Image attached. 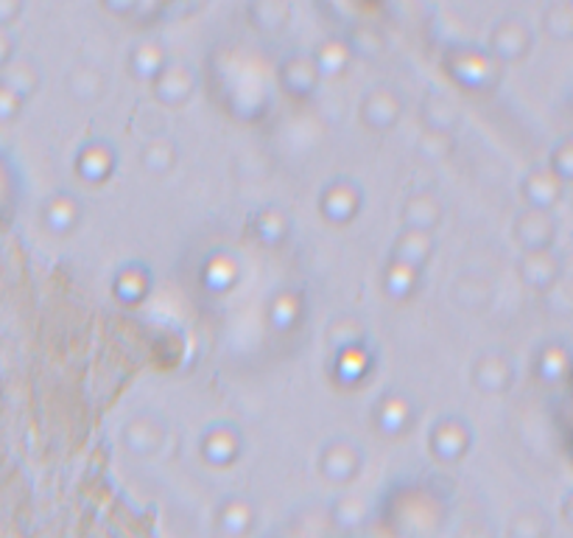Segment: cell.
Wrapping results in <instances>:
<instances>
[{
	"label": "cell",
	"instance_id": "1",
	"mask_svg": "<svg viewBox=\"0 0 573 538\" xmlns=\"http://www.w3.org/2000/svg\"><path fill=\"white\" fill-rule=\"evenodd\" d=\"M514 241L523 247V252L551 250L556 241V221L551 210L527 208L514 219Z\"/></svg>",
	"mask_w": 573,
	"mask_h": 538
},
{
	"label": "cell",
	"instance_id": "2",
	"mask_svg": "<svg viewBox=\"0 0 573 538\" xmlns=\"http://www.w3.org/2000/svg\"><path fill=\"white\" fill-rule=\"evenodd\" d=\"M562 278V263L554 256V250L523 252L520 258V281L534 292H551Z\"/></svg>",
	"mask_w": 573,
	"mask_h": 538
},
{
	"label": "cell",
	"instance_id": "3",
	"mask_svg": "<svg viewBox=\"0 0 573 538\" xmlns=\"http://www.w3.org/2000/svg\"><path fill=\"white\" fill-rule=\"evenodd\" d=\"M442 199L434 192H417L403 203L400 221L403 230H420V234H434L442 221Z\"/></svg>",
	"mask_w": 573,
	"mask_h": 538
},
{
	"label": "cell",
	"instance_id": "4",
	"mask_svg": "<svg viewBox=\"0 0 573 538\" xmlns=\"http://www.w3.org/2000/svg\"><path fill=\"white\" fill-rule=\"evenodd\" d=\"M434 256V239L431 234H420V230H403L392 245V261L403 263V267L423 272Z\"/></svg>",
	"mask_w": 573,
	"mask_h": 538
},
{
	"label": "cell",
	"instance_id": "5",
	"mask_svg": "<svg viewBox=\"0 0 573 538\" xmlns=\"http://www.w3.org/2000/svg\"><path fill=\"white\" fill-rule=\"evenodd\" d=\"M512 362H509L503 353H485L473 368V382L481 393H507V390L512 387Z\"/></svg>",
	"mask_w": 573,
	"mask_h": 538
},
{
	"label": "cell",
	"instance_id": "6",
	"mask_svg": "<svg viewBox=\"0 0 573 538\" xmlns=\"http://www.w3.org/2000/svg\"><path fill=\"white\" fill-rule=\"evenodd\" d=\"M361 208V192L355 183L350 179H338L333 186L325 188L322 194V216L336 225H344V221L353 219Z\"/></svg>",
	"mask_w": 573,
	"mask_h": 538
},
{
	"label": "cell",
	"instance_id": "7",
	"mask_svg": "<svg viewBox=\"0 0 573 538\" xmlns=\"http://www.w3.org/2000/svg\"><path fill=\"white\" fill-rule=\"evenodd\" d=\"M523 199L529 203V208H538V210H551L556 203L562 199V192H565V183L554 177L549 168H538V172L527 174L523 179Z\"/></svg>",
	"mask_w": 573,
	"mask_h": 538
},
{
	"label": "cell",
	"instance_id": "8",
	"mask_svg": "<svg viewBox=\"0 0 573 538\" xmlns=\"http://www.w3.org/2000/svg\"><path fill=\"white\" fill-rule=\"evenodd\" d=\"M361 115H364L367 126L386 132L389 126L397 124V118H400V99L386 87L373 90V93L364 99V104H361Z\"/></svg>",
	"mask_w": 573,
	"mask_h": 538
},
{
	"label": "cell",
	"instance_id": "9",
	"mask_svg": "<svg viewBox=\"0 0 573 538\" xmlns=\"http://www.w3.org/2000/svg\"><path fill=\"white\" fill-rule=\"evenodd\" d=\"M529 49H532V34L520 20H503L492 34V51L501 60H520Z\"/></svg>",
	"mask_w": 573,
	"mask_h": 538
},
{
	"label": "cell",
	"instance_id": "10",
	"mask_svg": "<svg viewBox=\"0 0 573 538\" xmlns=\"http://www.w3.org/2000/svg\"><path fill=\"white\" fill-rule=\"evenodd\" d=\"M154 87H157V99L166 104H185L194 93V76L185 65H166L157 76H154Z\"/></svg>",
	"mask_w": 573,
	"mask_h": 538
},
{
	"label": "cell",
	"instance_id": "11",
	"mask_svg": "<svg viewBox=\"0 0 573 538\" xmlns=\"http://www.w3.org/2000/svg\"><path fill=\"white\" fill-rule=\"evenodd\" d=\"M163 424L154 415H135L129 424L124 426V443L135 452V455H148L163 443Z\"/></svg>",
	"mask_w": 573,
	"mask_h": 538
},
{
	"label": "cell",
	"instance_id": "12",
	"mask_svg": "<svg viewBox=\"0 0 573 538\" xmlns=\"http://www.w3.org/2000/svg\"><path fill=\"white\" fill-rule=\"evenodd\" d=\"M467 443H470V432H467V424H461V421H439L437 430L431 432L434 452H437V457H445V461L465 455Z\"/></svg>",
	"mask_w": 573,
	"mask_h": 538
},
{
	"label": "cell",
	"instance_id": "13",
	"mask_svg": "<svg viewBox=\"0 0 573 538\" xmlns=\"http://www.w3.org/2000/svg\"><path fill=\"white\" fill-rule=\"evenodd\" d=\"M358 463H361L358 448H355L353 443L338 441L325 448V455H322V472H325V477L331 479H350L355 472H358Z\"/></svg>",
	"mask_w": 573,
	"mask_h": 538
},
{
	"label": "cell",
	"instance_id": "14",
	"mask_svg": "<svg viewBox=\"0 0 573 538\" xmlns=\"http://www.w3.org/2000/svg\"><path fill=\"white\" fill-rule=\"evenodd\" d=\"M115 168V155L110 146L104 144H90L87 149L79 152L76 172L82 177H87V183H104V179L113 174Z\"/></svg>",
	"mask_w": 573,
	"mask_h": 538
},
{
	"label": "cell",
	"instance_id": "15",
	"mask_svg": "<svg viewBox=\"0 0 573 538\" xmlns=\"http://www.w3.org/2000/svg\"><path fill=\"white\" fill-rule=\"evenodd\" d=\"M79 216H82V208L71 194H56V197L48 199L45 225L51 234H71L79 225Z\"/></svg>",
	"mask_w": 573,
	"mask_h": 538
},
{
	"label": "cell",
	"instance_id": "16",
	"mask_svg": "<svg viewBox=\"0 0 573 538\" xmlns=\"http://www.w3.org/2000/svg\"><path fill=\"white\" fill-rule=\"evenodd\" d=\"M280 82H283L291 93H296V96H305V93H311V90L316 87V82H320V68H316L314 60L294 56V60L285 62L283 71H280Z\"/></svg>",
	"mask_w": 573,
	"mask_h": 538
},
{
	"label": "cell",
	"instance_id": "17",
	"mask_svg": "<svg viewBox=\"0 0 573 538\" xmlns=\"http://www.w3.org/2000/svg\"><path fill=\"white\" fill-rule=\"evenodd\" d=\"M411 401H406L403 395H386V399L378 401V413H375V421H378V426L384 432H389V435H395V432H403L408 430V424H411Z\"/></svg>",
	"mask_w": 573,
	"mask_h": 538
},
{
	"label": "cell",
	"instance_id": "18",
	"mask_svg": "<svg viewBox=\"0 0 573 538\" xmlns=\"http://www.w3.org/2000/svg\"><path fill=\"white\" fill-rule=\"evenodd\" d=\"M423 124L426 132H439V135H454V130L459 126V115L456 107L442 96H428L423 104Z\"/></svg>",
	"mask_w": 573,
	"mask_h": 538
},
{
	"label": "cell",
	"instance_id": "19",
	"mask_svg": "<svg viewBox=\"0 0 573 538\" xmlns=\"http://www.w3.org/2000/svg\"><path fill=\"white\" fill-rule=\"evenodd\" d=\"M241 441H238L236 432L230 430V426H216V430L207 432L205 443H201V452H205V457L210 463H230L232 457L241 452Z\"/></svg>",
	"mask_w": 573,
	"mask_h": 538
},
{
	"label": "cell",
	"instance_id": "20",
	"mask_svg": "<svg viewBox=\"0 0 573 538\" xmlns=\"http://www.w3.org/2000/svg\"><path fill=\"white\" fill-rule=\"evenodd\" d=\"M289 228H291L289 216L280 214V210H274V208L263 210V214L254 219V236H258V239L269 247L280 245V241L289 236Z\"/></svg>",
	"mask_w": 573,
	"mask_h": 538
},
{
	"label": "cell",
	"instance_id": "21",
	"mask_svg": "<svg viewBox=\"0 0 573 538\" xmlns=\"http://www.w3.org/2000/svg\"><path fill=\"white\" fill-rule=\"evenodd\" d=\"M420 276L423 272H414V269L403 267V263H389V269H386V276H384V287L386 292L392 294V298L397 300H406L411 298L414 289H417V283H420Z\"/></svg>",
	"mask_w": 573,
	"mask_h": 538
},
{
	"label": "cell",
	"instance_id": "22",
	"mask_svg": "<svg viewBox=\"0 0 573 538\" xmlns=\"http://www.w3.org/2000/svg\"><path fill=\"white\" fill-rule=\"evenodd\" d=\"M140 163L146 172L154 174V177H163V174L171 172L174 163H177V149H174V144H168V141H152V144L143 149Z\"/></svg>",
	"mask_w": 573,
	"mask_h": 538
},
{
	"label": "cell",
	"instance_id": "23",
	"mask_svg": "<svg viewBox=\"0 0 573 538\" xmlns=\"http://www.w3.org/2000/svg\"><path fill=\"white\" fill-rule=\"evenodd\" d=\"M538 373L545 379V384H560L567 376V351L562 345H549L540 353Z\"/></svg>",
	"mask_w": 573,
	"mask_h": 538
},
{
	"label": "cell",
	"instance_id": "24",
	"mask_svg": "<svg viewBox=\"0 0 573 538\" xmlns=\"http://www.w3.org/2000/svg\"><path fill=\"white\" fill-rule=\"evenodd\" d=\"M269 318H272V323L278 325V329H294L296 320H300V298L291 292H280L278 298L272 300V306H269Z\"/></svg>",
	"mask_w": 573,
	"mask_h": 538
},
{
	"label": "cell",
	"instance_id": "25",
	"mask_svg": "<svg viewBox=\"0 0 573 538\" xmlns=\"http://www.w3.org/2000/svg\"><path fill=\"white\" fill-rule=\"evenodd\" d=\"M148 289V281L146 276H143L140 269H124L118 278V283H115V292H118L121 300H126V303H135V300H140L143 294H146Z\"/></svg>",
	"mask_w": 573,
	"mask_h": 538
},
{
	"label": "cell",
	"instance_id": "26",
	"mask_svg": "<svg viewBox=\"0 0 573 538\" xmlns=\"http://www.w3.org/2000/svg\"><path fill=\"white\" fill-rule=\"evenodd\" d=\"M132 62H135V71L140 73V76L154 79L166 68V54H163L157 45H140V49L135 51V60Z\"/></svg>",
	"mask_w": 573,
	"mask_h": 538
},
{
	"label": "cell",
	"instance_id": "27",
	"mask_svg": "<svg viewBox=\"0 0 573 538\" xmlns=\"http://www.w3.org/2000/svg\"><path fill=\"white\" fill-rule=\"evenodd\" d=\"M549 172L554 174L560 183H567V179H571V174H573V146L567 144V141H565V144L556 146L554 152H551Z\"/></svg>",
	"mask_w": 573,
	"mask_h": 538
}]
</instances>
